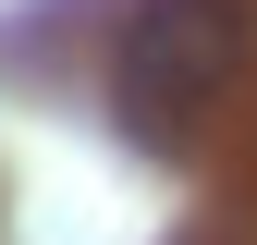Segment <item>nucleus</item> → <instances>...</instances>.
Instances as JSON below:
<instances>
[{"instance_id": "f257e3e1", "label": "nucleus", "mask_w": 257, "mask_h": 245, "mask_svg": "<svg viewBox=\"0 0 257 245\" xmlns=\"http://www.w3.org/2000/svg\"><path fill=\"white\" fill-rule=\"evenodd\" d=\"M233 74H245V0H147L110 61V110H122V135L184 147Z\"/></svg>"}]
</instances>
